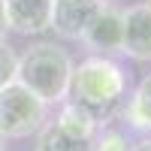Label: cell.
<instances>
[{"mask_svg":"<svg viewBox=\"0 0 151 151\" xmlns=\"http://www.w3.org/2000/svg\"><path fill=\"white\" fill-rule=\"evenodd\" d=\"M52 3L55 0H3L9 30L21 36H40L52 27Z\"/></svg>","mask_w":151,"mask_h":151,"instance_id":"obj_5","label":"cell"},{"mask_svg":"<svg viewBox=\"0 0 151 151\" xmlns=\"http://www.w3.org/2000/svg\"><path fill=\"white\" fill-rule=\"evenodd\" d=\"M130 151H151V139H142V142L130 145Z\"/></svg>","mask_w":151,"mask_h":151,"instance_id":"obj_14","label":"cell"},{"mask_svg":"<svg viewBox=\"0 0 151 151\" xmlns=\"http://www.w3.org/2000/svg\"><path fill=\"white\" fill-rule=\"evenodd\" d=\"M124 118H127V124L133 130L151 133V73L136 85L130 103H127V109H124Z\"/></svg>","mask_w":151,"mask_h":151,"instance_id":"obj_9","label":"cell"},{"mask_svg":"<svg viewBox=\"0 0 151 151\" xmlns=\"http://www.w3.org/2000/svg\"><path fill=\"white\" fill-rule=\"evenodd\" d=\"M0 151H3V136H0Z\"/></svg>","mask_w":151,"mask_h":151,"instance_id":"obj_15","label":"cell"},{"mask_svg":"<svg viewBox=\"0 0 151 151\" xmlns=\"http://www.w3.org/2000/svg\"><path fill=\"white\" fill-rule=\"evenodd\" d=\"M15 52L6 45V42H0V88L9 85V82H15Z\"/></svg>","mask_w":151,"mask_h":151,"instance_id":"obj_12","label":"cell"},{"mask_svg":"<svg viewBox=\"0 0 151 151\" xmlns=\"http://www.w3.org/2000/svg\"><path fill=\"white\" fill-rule=\"evenodd\" d=\"M73 58L55 42H36L15 60V82L30 91L42 106L64 103L70 91Z\"/></svg>","mask_w":151,"mask_h":151,"instance_id":"obj_1","label":"cell"},{"mask_svg":"<svg viewBox=\"0 0 151 151\" xmlns=\"http://www.w3.org/2000/svg\"><path fill=\"white\" fill-rule=\"evenodd\" d=\"M48 106H42L30 91L18 82L0 88V136L3 139H24L45 127Z\"/></svg>","mask_w":151,"mask_h":151,"instance_id":"obj_3","label":"cell"},{"mask_svg":"<svg viewBox=\"0 0 151 151\" xmlns=\"http://www.w3.org/2000/svg\"><path fill=\"white\" fill-rule=\"evenodd\" d=\"M91 151H130V142L118 127H109L106 121H100V127L91 139Z\"/></svg>","mask_w":151,"mask_h":151,"instance_id":"obj_11","label":"cell"},{"mask_svg":"<svg viewBox=\"0 0 151 151\" xmlns=\"http://www.w3.org/2000/svg\"><path fill=\"white\" fill-rule=\"evenodd\" d=\"M82 40L88 48L103 52V58L109 52H121V9L112 3H100L97 15L82 33Z\"/></svg>","mask_w":151,"mask_h":151,"instance_id":"obj_7","label":"cell"},{"mask_svg":"<svg viewBox=\"0 0 151 151\" xmlns=\"http://www.w3.org/2000/svg\"><path fill=\"white\" fill-rule=\"evenodd\" d=\"M36 151H91V142L73 139L55 121H45V127L40 130V139H36Z\"/></svg>","mask_w":151,"mask_h":151,"instance_id":"obj_10","label":"cell"},{"mask_svg":"<svg viewBox=\"0 0 151 151\" xmlns=\"http://www.w3.org/2000/svg\"><path fill=\"white\" fill-rule=\"evenodd\" d=\"M145 3H151V0H145Z\"/></svg>","mask_w":151,"mask_h":151,"instance_id":"obj_16","label":"cell"},{"mask_svg":"<svg viewBox=\"0 0 151 151\" xmlns=\"http://www.w3.org/2000/svg\"><path fill=\"white\" fill-rule=\"evenodd\" d=\"M124 91H127V73L121 70V64H115L112 58L94 55L85 58L79 67H73L67 97L100 118L124 97Z\"/></svg>","mask_w":151,"mask_h":151,"instance_id":"obj_2","label":"cell"},{"mask_svg":"<svg viewBox=\"0 0 151 151\" xmlns=\"http://www.w3.org/2000/svg\"><path fill=\"white\" fill-rule=\"evenodd\" d=\"M6 30H9V24H6V9H3V0H0V42H3Z\"/></svg>","mask_w":151,"mask_h":151,"instance_id":"obj_13","label":"cell"},{"mask_svg":"<svg viewBox=\"0 0 151 151\" xmlns=\"http://www.w3.org/2000/svg\"><path fill=\"white\" fill-rule=\"evenodd\" d=\"M55 124H58L67 136H73V139L91 142L94 133H97V127H100V118L94 115V112H88L85 106L73 103V100H64V103H60L58 118H55Z\"/></svg>","mask_w":151,"mask_h":151,"instance_id":"obj_8","label":"cell"},{"mask_svg":"<svg viewBox=\"0 0 151 151\" xmlns=\"http://www.w3.org/2000/svg\"><path fill=\"white\" fill-rule=\"evenodd\" d=\"M121 55L133 60H151V3H133L121 9Z\"/></svg>","mask_w":151,"mask_h":151,"instance_id":"obj_4","label":"cell"},{"mask_svg":"<svg viewBox=\"0 0 151 151\" xmlns=\"http://www.w3.org/2000/svg\"><path fill=\"white\" fill-rule=\"evenodd\" d=\"M103 0H55L52 3V27L64 40H82L85 27L97 15Z\"/></svg>","mask_w":151,"mask_h":151,"instance_id":"obj_6","label":"cell"}]
</instances>
